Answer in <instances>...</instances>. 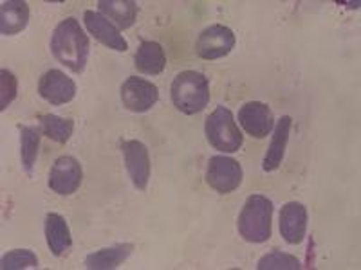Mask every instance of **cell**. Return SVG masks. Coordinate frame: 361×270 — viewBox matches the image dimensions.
<instances>
[{"instance_id": "cell-17", "label": "cell", "mask_w": 361, "mask_h": 270, "mask_svg": "<svg viewBox=\"0 0 361 270\" xmlns=\"http://www.w3.org/2000/svg\"><path fill=\"white\" fill-rule=\"evenodd\" d=\"M29 6L24 0H6L0 6V33L13 37L27 27Z\"/></svg>"}, {"instance_id": "cell-21", "label": "cell", "mask_w": 361, "mask_h": 270, "mask_svg": "<svg viewBox=\"0 0 361 270\" xmlns=\"http://www.w3.org/2000/svg\"><path fill=\"white\" fill-rule=\"evenodd\" d=\"M42 130L37 127H24L20 130V157L22 168L27 175L33 173L35 162H37L38 146H40Z\"/></svg>"}, {"instance_id": "cell-3", "label": "cell", "mask_w": 361, "mask_h": 270, "mask_svg": "<svg viewBox=\"0 0 361 270\" xmlns=\"http://www.w3.org/2000/svg\"><path fill=\"white\" fill-rule=\"evenodd\" d=\"M273 202L264 195H251L238 214V233L250 243H264L271 238Z\"/></svg>"}, {"instance_id": "cell-14", "label": "cell", "mask_w": 361, "mask_h": 270, "mask_svg": "<svg viewBox=\"0 0 361 270\" xmlns=\"http://www.w3.org/2000/svg\"><path fill=\"white\" fill-rule=\"evenodd\" d=\"M293 119L289 115H282L276 121L275 128H273V139H271L269 148H267L266 157L262 160V169L264 172H275L280 168L283 155H286V148L289 143V134H291Z\"/></svg>"}, {"instance_id": "cell-22", "label": "cell", "mask_w": 361, "mask_h": 270, "mask_svg": "<svg viewBox=\"0 0 361 270\" xmlns=\"http://www.w3.org/2000/svg\"><path fill=\"white\" fill-rule=\"evenodd\" d=\"M300 259L293 254L280 252V250H273V252L266 254L257 263L259 270H298Z\"/></svg>"}, {"instance_id": "cell-24", "label": "cell", "mask_w": 361, "mask_h": 270, "mask_svg": "<svg viewBox=\"0 0 361 270\" xmlns=\"http://www.w3.org/2000/svg\"><path fill=\"white\" fill-rule=\"evenodd\" d=\"M17 92L18 82L15 74L6 69L0 70V110L4 112L11 105L13 99L17 98Z\"/></svg>"}, {"instance_id": "cell-6", "label": "cell", "mask_w": 361, "mask_h": 270, "mask_svg": "<svg viewBox=\"0 0 361 270\" xmlns=\"http://www.w3.org/2000/svg\"><path fill=\"white\" fill-rule=\"evenodd\" d=\"M235 33L228 25L214 24L206 27L195 41V53L202 60H219L233 51Z\"/></svg>"}, {"instance_id": "cell-18", "label": "cell", "mask_w": 361, "mask_h": 270, "mask_svg": "<svg viewBox=\"0 0 361 270\" xmlns=\"http://www.w3.org/2000/svg\"><path fill=\"white\" fill-rule=\"evenodd\" d=\"M134 250L132 243H118V245L99 249L96 252L89 254L85 258V266L89 270H112L118 269Z\"/></svg>"}, {"instance_id": "cell-2", "label": "cell", "mask_w": 361, "mask_h": 270, "mask_svg": "<svg viewBox=\"0 0 361 270\" xmlns=\"http://www.w3.org/2000/svg\"><path fill=\"white\" fill-rule=\"evenodd\" d=\"M173 107L186 115L199 114L208 107L209 98V79L197 70H183L173 78L172 89Z\"/></svg>"}, {"instance_id": "cell-11", "label": "cell", "mask_w": 361, "mask_h": 270, "mask_svg": "<svg viewBox=\"0 0 361 270\" xmlns=\"http://www.w3.org/2000/svg\"><path fill=\"white\" fill-rule=\"evenodd\" d=\"M38 94L54 107L66 105L73 101L76 96V83L62 70L51 69L42 74L38 79Z\"/></svg>"}, {"instance_id": "cell-8", "label": "cell", "mask_w": 361, "mask_h": 270, "mask_svg": "<svg viewBox=\"0 0 361 270\" xmlns=\"http://www.w3.org/2000/svg\"><path fill=\"white\" fill-rule=\"evenodd\" d=\"M238 124L255 139H266L275 128V115L266 103L247 101L238 110Z\"/></svg>"}, {"instance_id": "cell-5", "label": "cell", "mask_w": 361, "mask_h": 270, "mask_svg": "<svg viewBox=\"0 0 361 270\" xmlns=\"http://www.w3.org/2000/svg\"><path fill=\"white\" fill-rule=\"evenodd\" d=\"M243 179L244 172L238 160L226 155H215L208 160L206 182L209 188L221 195H228V193L238 189V186L243 184Z\"/></svg>"}, {"instance_id": "cell-12", "label": "cell", "mask_w": 361, "mask_h": 270, "mask_svg": "<svg viewBox=\"0 0 361 270\" xmlns=\"http://www.w3.org/2000/svg\"><path fill=\"white\" fill-rule=\"evenodd\" d=\"M83 22H85L87 31L105 47L118 51V53H125L128 49V44L123 34H121V31L107 17H103L102 13L87 9L83 13Z\"/></svg>"}, {"instance_id": "cell-9", "label": "cell", "mask_w": 361, "mask_h": 270, "mask_svg": "<svg viewBox=\"0 0 361 270\" xmlns=\"http://www.w3.org/2000/svg\"><path fill=\"white\" fill-rule=\"evenodd\" d=\"M83 179L82 164L71 155H62L54 160L49 173V188L60 197H69L78 191Z\"/></svg>"}, {"instance_id": "cell-19", "label": "cell", "mask_w": 361, "mask_h": 270, "mask_svg": "<svg viewBox=\"0 0 361 270\" xmlns=\"http://www.w3.org/2000/svg\"><path fill=\"white\" fill-rule=\"evenodd\" d=\"M98 8L119 31L132 27L137 18V4L134 0H99Z\"/></svg>"}, {"instance_id": "cell-15", "label": "cell", "mask_w": 361, "mask_h": 270, "mask_svg": "<svg viewBox=\"0 0 361 270\" xmlns=\"http://www.w3.org/2000/svg\"><path fill=\"white\" fill-rule=\"evenodd\" d=\"M45 240H47V247L56 258H62L69 252L71 245H73V238H71V229L67 225L66 218L58 213H49L45 217Z\"/></svg>"}, {"instance_id": "cell-13", "label": "cell", "mask_w": 361, "mask_h": 270, "mask_svg": "<svg viewBox=\"0 0 361 270\" xmlns=\"http://www.w3.org/2000/svg\"><path fill=\"white\" fill-rule=\"evenodd\" d=\"M307 233V209L300 202H288L280 211V234L289 245L304 242Z\"/></svg>"}, {"instance_id": "cell-1", "label": "cell", "mask_w": 361, "mask_h": 270, "mask_svg": "<svg viewBox=\"0 0 361 270\" xmlns=\"http://www.w3.org/2000/svg\"><path fill=\"white\" fill-rule=\"evenodd\" d=\"M51 53L58 62L74 74H82L89 62L90 41L74 17L66 18L51 34Z\"/></svg>"}, {"instance_id": "cell-10", "label": "cell", "mask_w": 361, "mask_h": 270, "mask_svg": "<svg viewBox=\"0 0 361 270\" xmlns=\"http://www.w3.org/2000/svg\"><path fill=\"white\" fill-rule=\"evenodd\" d=\"M121 152H123L125 168L130 176L134 188L145 191L150 180V155L148 148L141 141L128 139L121 143Z\"/></svg>"}, {"instance_id": "cell-20", "label": "cell", "mask_w": 361, "mask_h": 270, "mask_svg": "<svg viewBox=\"0 0 361 270\" xmlns=\"http://www.w3.org/2000/svg\"><path fill=\"white\" fill-rule=\"evenodd\" d=\"M40 130L47 139L58 144H66L73 135L74 123L73 119L58 117L54 114H44L40 115Z\"/></svg>"}, {"instance_id": "cell-4", "label": "cell", "mask_w": 361, "mask_h": 270, "mask_svg": "<svg viewBox=\"0 0 361 270\" xmlns=\"http://www.w3.org/2000/svg\"><path fill=\"white\" fill-rule=\"evenodd\" d=\"M206 139L215 150L224 153H235L244 143L243 131L233 117V112L226 107H217L206 117L204 123Z\"/></svg>"}, {"instance_id": "cell-23", "label": "cell", "mask_w": 361, "mask_h": 270, "mask_svg": "<svg viewBox=\"0 0 361 270\" xmlns=\"http://www.w3.org/2000/svg\"><path fill=\"white\" fill-rule=\"evenodd\" d=\"M2 270H22V269H37L38 258L33 250L27 249H15L9 250L8 254L2 256L0 262Z\"/></svg>"}, {"instance_id": "cell-7", "label": "cell", "mask_w": 361, "mask_h": 270, "mask_svg": "<svg viewBox=\"0 0 361 270\" xmlns=\"http://www.w3.org/2000/svg\"><path fill=\"white\" fill-rule=\"evenodd\" d=\"M159 99V89L152 82L137 76H130L121 85V103L128 112L145 114Z\"/></svg>"}, {"instance_id": "cell-16", "label": "cell", "mask_w": 361, "mask_h": 270, "mask_svg": "<svg viewBox=\"0 0 361 270\" xmlns=\"http://www.w3.org/2000/svg\"><path fill=\"white\" fill-rule=\"evenodd\" d=\"M134 65L137 72L147 76H157L166 67V54L161 44L152 40L141 41L134 54Z\"/></svg>"}]
</instances>
